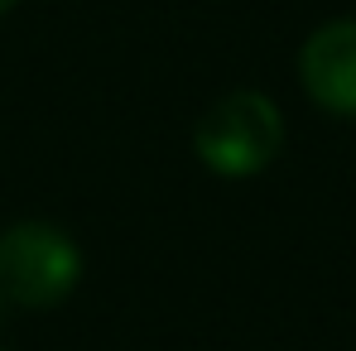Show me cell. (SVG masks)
<instances>
[{"label": "cell", "mask_w": 356, "mask_h": 351, "mask_svg": "<svg viewBox=\"0 0 356 351\" xmlns=\"http://www.w3.org/2000/svg\"><path fill=\"white\" fill-rule=\"evenodd\" d=\"M193 149L217 178H255V174H265L280 159V149H284V116L255 87L227 92L222 101H212L197 116Z\"/></svg>", "instance_id": "cell-1"}, {"label": "cell", "mask_w": 356, "mask_h": 351, "mask_svg": "<svg viewBox=\"0 0 356 351\" xmlns=\"http://www.w3.org/2000/svg\"><path fill=\"white\" fill-rule=\"evenodd\" d=\"M10 10H15V0H0V19H5V15H10Z\"/></svg>", "instance_id": "cell-4"}, {"label": "cell", "mask_w": 356, "mask_h": 351, "mask_svg": "<svg viewBox=\"0 0 356 351\" xmlns=\"http://www.w3.org/2000/svg\"><path fill=\"white\" fill-rule=\"evenodd\" d=\"M82 284V250L54 222H15L0 236V293L15 308H58Z\"/></svg>", "instance_id": "cell-2"}, {"label": "cell", "mask_w": 356, "mask_h": 351, "mask_svg": "<svg viewBox=\"0 0 356 351\" xmlns=\"http://www.w3.org/2000/svg\"><path fill=\"white\" fill-rule=\"evenodd\" d=\"M298 82L323 111L356 120V19H332L303 39Z\"/></svg>", "instance_id": "cell-3"}]
</instances>
